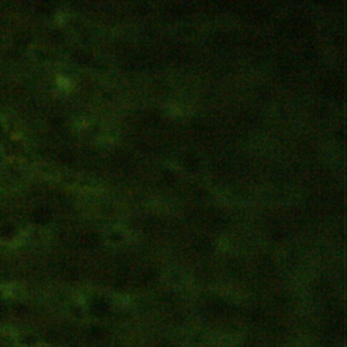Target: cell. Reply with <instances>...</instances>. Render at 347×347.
<instances>
[{"label": "cell", "mask_w": 347, "mask_h": 347, "mask_svg": "<svg viewBox=\"0 0 347 347\" xmlns=\"http://www.w3.org/2000/svg\"><path fill=\"white\" fill-rule=\"evenodd\" d=\"M243 341L241 335L237 334H216L214 347H236Z\"/></svg>", "instance_id": "cell-1"}]
</instances>
